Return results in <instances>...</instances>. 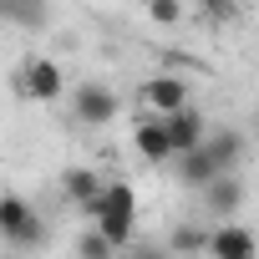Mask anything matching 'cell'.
<instances>
[{"instance_id": "obj_18", "label": "cell", "mask_w": 259, "mask_h": 259, "mask_svg": "<svg viewBox=\"0 0 259 259\" xmlns=\"http://www.w3.org/2000/svg\"><path fill=\"white\" fill-rule=\"evenodd\" d=\"M133 259H168V249H138Z\"/></svg>"}, {"instance_id": "obj_1", "label": "cell", "mask_w": 259, "mask_h": 259, "mask_svg": "<svg viewBox=\"0 0 259 259\" xmlns=\"http://www.w3.org/2000/svg\"><path fill=\"white\" fill-rule=\"evenodd\" d=\"M92 219H97V229L122 249L127 239H133V229H138V193H133V183H107V193L97 198V208H92Z\"/></svg>"}, {"instance_id": "obj_17", "label": "cell", "mask_w": 259, "mask_h": 259, "mask_svg": "<svg viewBox=\"0 0 259 259\" xmlns=\"http://www.w3.org/2000/svg\"><path fill=\"white\" fill-rule=\"evenodd\" d=\"M198 6H203L208 21H234L239 16V0H198Z\"/></svg>"}, {"instance_id": "obj_7", "label": "cell", "mask_w": 259, "mask_h": 259, "mask_svg": "<svg viewBox=\"0 0 259 259\" xmlns=\"http://www.w3.org/2000/svg\"><path fill=\"white\" fill-rule=\"evenodd\" d=\"M208 259H259V239L229 219V224L208 229Z\"/></svg>"}, {"instance_id": "obj_19", "label": "cell", "mask_w": 259, "mask_h": 259, "mask_svg": "<svg viewBox=\"0 0 259 259\" xmlns=\"http://www.w3.org/2000/svg\"><path fill=\"white\" fill-rule=\"evenodd\" d=\"M11 259H26V254H11Z\"/></svg>"}, {"instance_id": "obj_4", "label": "cell", "mask_w": 259, "mask_h": 259, "mask_svg": "<svg viewBox=\"0 0 259 259\" xmlns=\"http://www.w3.org/2000/svg\"><path fill=\"white\" fill-rule=\"evenodd\" d=\"M117 92L112 87H102V81H81L76 92H71V112H76V122H87V127H107L112 117H117Z\"/></svg>"}, {"instance_id": "obj_6", "label": "cell", "mask_w": 259, "mask_h": 259, "mask_svg": "<svg viewBox=\"0 0 259 259\" xmlns=\"http://www.w3.org/2000/svg\"><path fill=\"white\" fill-rule=\"evenodd\" d=\"M133 148H138L143 163H168V158H178V153H173V138H168V117L143 112L138 127H133Z\"/></svg>"}, {"instance_id": "obj_5", "label": "cell", "mask_w": 259, "mask_h": 259, "mask_svg": "<svg viewBox=\"0 0 259 259\" xmlns=\"http://www.w3.org/2000/svg\"><path fill=\"white\" fill-rule=\"evenodd\" d=\"M138 102H143V112H158V117H173V112L193 107L188 102V81H178V76H148L138 87Z\"/></svg>"}, {"instance_id": "obj_3", "label": "cell", "mask_w": 259, "mask_h": 259, "mask_svg": "<svg viewBox=\"0 0 259 259\" xmlns=\"http://www.w3.org/2000/svg\"><path fill=\"white\" fill-rule=\"evenodd\" d=\"M16 92H21L26 102H56V97L66 92V76H61V66H56L51 56H31V61H21V71H16Z\"/></svg>"}, {"instance_id": "obj_2", "label": "cell", "mask_w": 259, "mask_h": 259, "mask_svg": "<svg viewBox=\"0 0 259 259\" xmlns=\"http://www.w3.org/2000/svg\"><path fill=\"white\" fill-rule=\"evenodd\" d=\"M0 239L16 244V249L46 244V224H41V213H36L21 193H0Z\"/></svg>"}, {"instance_id": "obj_11", "label": "cell", "mask_w": 259, "mask_h": 259, "mask_svg": "<svg viewBox=\"0 0 259 259\" xmlns=\"http://www.w3.org/2000/svg\"><path fill=\"white\" fill-rule=\"evenodd\" d=\"M219 178H224V168L213 163V153H208V148H198V153L178 158V183H183V188H208V183H219Z\"/></svg>"}, {"instance_id": "obj_13", "label": "cell", "mask_w": 259, "mask_h": 259, "mask_svg": "<svg viewBox=\"0 0 259 259\" xmlns=\"http://www.w3.org/2000/svg\"><path fill=\"white\" fill-rule=\"evenodd\" d=\"M76 259H117V244L102 234V229H87L76 239Z\"/></svg>"}, {"instance_id": "obj_16", "label": "cell", "mask_w": 259, "mask_h": 259, "mask_svg": "<svg viewBox=\"0 0 259 259\" xmlns=\"http://www.w3.org/2000/svg\"><path fill=\"white\" fill-rule=\"evenodd\" d=\"M0 16H11V21H41V6H36V0H0Z\"/></svg>"}, {"instance_id": "obj_12", "label": "cell", "mask_w": 259, "mask_h": 259, "mask_svg": "<svg viewBox=\"0 0 259 259\" xmlns=\"http://www.w3.org/2000/svg\"><path fill=\"white\" fill-rule=\"evenodd\" d=\"M203 148H208V153H213V163H219V168L229 173V168L239 163V153H244V138H239V133H213V138H208Z\"/></svg>"}, {"instance_id": "obj_9", "label": "cell", "mask_w": 259, "mask_h": 259, "mask_svg": "<svg viewBox=\"0 0 259 259\" xmlns=\"http://www.w3.org/2000/svg\"><path fill=\"white\" fill-rule=\"evenodd\" d=\"M61 193H66L76 208H87V213H92V208H97V198L107 193V178H102L97 168H66V173H61Z\"/></svg>"}, {"instance_id": "obj_8", "label": "cell", "mask_w": 259, "mask_h": 259, "mask_svg": "<svg viewBox=\"0 0 259 259\" xmlns=\"http://www.w3.org/2000/svg\"><path fill=\"white\" fill-rule=\"evenodd\" d=\"M168 138H173V153H178V158L198 153V148L208 143L203 112H198V107H183V112H173V117H168Z\"/></svg>"}, {"instance_id": "obj_15", "label": "cell", "mask_w": 259, "mask_h": 259, "mask_svg": "<svg viewBox=\"0 0 259 259\" xmlns=\"http://www.w3.org/2000/svg\"><path fill=\"white\" fill-rule=\"evenodd\" d=\"M148 21H153V26H178V21H183V0H153V6H148Z\"/></svg>"}, {"instance_id": "obj_14", "label": "cell", "mask_w": 259, "mask_h": 259, "mask_svg": "<svg viewBox=\"0 0 259 259\" xmlns=\"http://www.w3.org/2000/svg\"><path fill=\"white\" fill-rule=\"evenodd\" d=\"M173 249H178V254H208V229L178 224V229H173Z\"/></svg>"}, {"instance_id": "obj_10", "label": "cell", "mask_w": 259, "mask_h": 259, "mask_svg": "<svg viewBox=\"0 0 259 259\" xmlns=\"http://www.w3.org/2000/svg\"><path fill=\"white\" fill-rule=\"evenodd\" d=\"M203 203H208V213H213L219 224H229V219L239 213V203H244V183H239L234 173H224L219 183H208V188H203Z\"/></svg>"}]
</instances>
